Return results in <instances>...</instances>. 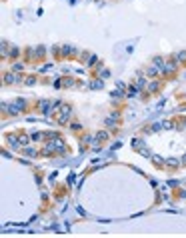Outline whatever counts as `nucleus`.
I'll list each match as a JSON object with an SVG mask.
<instances>
[{
	"mask_svg": "<svg viewBox=\"0 0 186 238\" xmlns=\"http://www.w3.org/2000/svg\"><path fill=\"white\" fill-rule=\"evenodd\" d=\"M2 80H4L6 84H16V82H20V76L16 74V72H8V74L2 76Z\"/></svg>",
	"mask_w": 186,
	"mask_h": 238,
	"instance_id": "obj_1",
	"label": "nucleus"
},
{
	"mask_svg": "<svg viewBox=\"0 0 186 238\" xmlns=\"http://www.w3.org/2000/svg\"><path fill=\"white\" fill-rule=\"evenodd\" d=\"M6 142L10 144L12 148H18V146H20V138H18L16 134H6Z\"/></svg>",
	"mask_w": 186,
	"mask_h": 238,
	"instance_id": "obj_2",
	"label": "nucleus"
},
{
	"mask_svg": "<svg viewBox=\"0 0 186 238\" xmlns=\"http://www.w3.org/2000/svg\"><path fill=\"white\" fill-rule=\"evenodd\" d=\"M174 60L178 62V64H184V62H186V50H180V52H176V54H174Z\"/></svg>",
	"mask_w": 186,
	"mask_h": 238,
	"instance_id": "obj_3",
	"label": "nucleus"
},
{
	"mask_svg": "<svg viewBox=\"0 0 186 238\" xmlns=\"http://www.w3.org/2000/svg\"><path fill=\"white\" fill-rule=\"evenodd\" d=\"M162 128H164V130H174V128H178V124H176V122H172V120H164V122H162Z\"/></svg>",
	"mask_w": 186,
	"mask_h": 238,
	"instance_id": "obj_4",
	"label": "nucleus"
},
{
	"mask_svg": "<svg viewBox=\"0 0 186 238\" xmlns=\"http://www.w3.org/2000/svg\"><path fill=\"white\" fill-rule=\"evenodd\" d=\"M156 74H160V68H158V66L152 64V66L146 68V76H156Z\"/></svg>",
	"mask_w": 186,
	"mask_h": 238,
	"instance_id": "obj_5",
	"label": "nucleus"
},
{
	"mask_svg": "<svg viewBox=\"0 0 186 238\" xmlns=\"http://www.w3.org/2000/svg\"><path fill=\"white\" fill-rule=\"evenodd\" d=\"M62 56H72V54H74V48H72V46H68V44H64V46H62Z\"/></svg>",
	"mask_w": 186,
	"mask_h": 238,
	"instance_id": "obj_6",
	"label": "nucleus"
},
{
	"mask_svg": "<svg viewBox=\"0 0 186 238\" xmlns=\"http://www.w3.org/2000/svg\"><path fill=\"white\" fill-rule=\"evenodd\" d=\"M108 138V132H98L96 134V140H94V146H98L100 142H102V140H106Z\"/></svg>",
	"mask_w": 186,
	"mask_h": 238,
	"instance_id": "obj_7",
	"label": "nucleus"
},
{
	"mask_svg": "<svg viewBox=\"0 0 186 238\" xmlns=\"http://www.w3.org/2000/svg\"><path fill=\"white\" fill-rule=\"evenodd\" d=\"M160 88V82H148L146 84V92H156Z\"/></svg>",
	"mask_w": 186,
	"mask_h": 238,
	"instance_id": "obj_8",
	"label": "nucleus"
},
{
	"mask_svg": "<svg viewBox=\"0 0 186 238\" xmlns=\"http://www.w3.org/2000/svg\"><path fill=\"white\" fill-rule=\"evenodd\" d=\"M70 116H72V114H66V112H60V116H58V124H66V122L70 120Z\"/></svg>",
	"mask_w": 186,
	"mask_h": 238,
	"instance_id": "obj_9",
	"label": "nucleus"
},
{
	"mask_svg": "<svg viewBox=\"0 0 186 238\" xmlns=\"http://www.w3.org/2000/svg\"><path fill=\"white\" fill-rule=\"evenodd\" d=\"M18 138H20V146H28V142H30V138H28L26 134H22V132H20V134H18Z\"/></svg>",
	"mask_w": 186,
	"mask_h": 238,
	"instance_id": "obj_10",
	"label": "nucleus"
},
{
	"mask_svg": "<svg viewBox=\"0 0 186 238\" xmlns=\"http://www.w3.org/2000/svg\"><path fill=\"white\" fill-rule=\"evenodd\" d=\"M138 90H140L138 86H130V88H128V92H126V96H128V98H132V96H136V94H138Z\"/></svg>",
	"mask_w": 186,
	"mask_h": 238,
	"instance_id": "obj_11",
	"label": "nucleus"
},
{
	"mask_svg": "<svg viewBox=\"0 0 186 238\" xmlns=\"http://www.w3.org/2000/svg\"><path fill=\"white\" fill-rule=\"evenodd\" d=\"M104 86V82L102 80H92V84H90V88L92 90H98V88H102Z\"/></svg>",
	"mask_w": 186,
	"mask_h": 238,
	"instance_id": "obj_12",
	"label": "nucleus"
},
{
	"mask_svg": "<svg viewBox=\"0 0 186 238\" xmlns=\"http://www.w3.org/2000/svg\"><path fill=\"white\" fill-rule=\"evenodd\" d=\"M152 160H154V164H156V166H162V164H164V158H162V156H158V154H154V156H152Z\"/></svg>",
	"mask_w": 186,
	"mask_h": 238,
	"instance_id": "obj_13",
	"label": "nucleus"
},
{
	"mask_svg": "<svg viewBox=\"0 0 186 238\" xmlns=\"http://www.w3.org/2000/svg\"><path fill=\"white\" fill-rule=\"evenodd\" d=\"M180 162H182V160H178V158H170V160H168V166H170V168H176Z\"/></svg>",
	"mask_w": 186,
	"mask_h": 238,
	"instance_id": "obj_14",
	"label": "nucleus"
},
{
	"mask_svg": "<svg viewBox=\"0 0 186 238\" xmlns=\"http://www.w3.org/2000/svg\"><path fill=\"white\" fill-rule=\"evenodd\" d=\"M146 84H148V80L140 76V78H138V82H136V86H138V88H146Z\"/></svg>",
	"mask_w": 186,
	"mask_h": 238,
	"instance_id": "obj_15",
	"label": "nucleus"
},
{
	"mask_svg": "<svg viewBox=\"0 0 186 238\" xmlns=\"http://www.w3.org/2000/svg\"><path fill=\"white\" fill-rule=\"evenodd\" d=\"M152 64H154V66H158V68H162V66H164V60H162L160 56H156L154 60H152Z\"/></svg>",
	"mask_w": 186,
	"mask_h": 238,
	"instance_id": "obj_16",
	"label": "nucleus"
},
{
	"mask_svg": "<svg viewBox=\"0 0 186 238\" xmlns=\"http://www.w3.org/2000/svg\"><path fill=\"white\" fill-rule=\"evenodd\" d=\"M132 146H134V148H138V150H140V148L144 146V142H142L140 138H136V140H132Z\"/></svg>",
	"mask_w": 186,
	"mask_h": 238,
	"instance_id": "obj_17",
	"label": "nucleus"
},
{
	"mask_svg": "<svg viewBox=\"0 0 186 238\" xmlns=\"http://www.w3.org/2000/svg\"><path fill=\"white\" fill-rule=\"evenodd\" d=\"M92 64H96V56H94V54H90L88 60H86V66H92Z\"/></svg>",
	"mask_w": 186,
	"mask_h": 238,
	"instance_id": "obj_18",
	"label": "nucleus"
},
{
	"mask_svg": "<svg viewBox=\"0 0 186 238\" xmlns=\"http://www.w3.org/2000/svg\"><path fill=\"white\" fill-rule=\"evenodd\" d=\"M14 104L18 106V108H24V106H26V100H22V98H16V100H14Z\"/></svg>",
	"mask_w": 186,
	"mask_h": 238,
	"instance_id": "obj_19",
	"label": "nucleus"
},
{
	"mask_svg": "<svg viewBox=\"0 0 186 238\" xmlns=\"http://www.w3.org/2000/svg\"><path fill=\"white\" fill-rule=\"evenodd\" d=\"M72 84H74V80H72V78H64V80H62V86H66V88L72 86Z\"/></svg>",
	"mask_w": 186,
	"mask_h": 238,
	"instance_id": "obj_20",
	"label": "nucleus"
},
{
	"mask_svg": "<svg viewBox=\"0 0 186 238\" xmlns=\"http://www.w3.org/2000/svg\"><path fill=\"white\" fill-rule=\"evenodd\" d=\"M44 136L46 134H42V132H34V134H32V140H36V142H38V140H42Z\"/></svg>",
	"mask_w": 186,
	"mask_h": 238,
	"instance_id": "obj_21",
	"label": "nucleus"
},
{
	"mask_svg": "<svg viewBox=\"0 0 186 238\" xmlns=\"http://www.w3.org/2000/svg\"><path fill=\"white\" fill-rule=\"evenodd\" d=\"M12 68H14V72H20V70H24V64H20V62H16V64L12 66Z\"/></svg>",
	"mask_w": 186,
	"mask_h": 238,
	"instance_id": "obj_22",
	"label": "nucleus"
},
{
	"mask_svg": "<svg viewBox=\"0 0 186 238\" xmlns=\"http://www.w3.org/2000/svg\"><path fill=\"white\" fill-rule=\"evenodd\" d=\"M8 56H12V58H14V56H18V48H12V50H10V54H8Z\"/></svg>",
	"mask_w": 186,
	"mask_h": 238,
	"instance_id": "obj_23",
	"label": "nucleus"
},
{
	"mask_svg": "<svg viewBox=\"0 0 186 238\" xmlns=\"http://www.w3.org/2000/svg\"><path fill=\"white\" fill-rule=\"evenodd\" d=\"M26 154H28V156H34L36 150H34V148H26Z\"/></svg>",
	"mask_w": 186,
	"mask_h": 238,
	"instance_id": "obj_24",
	"label": "nucleus"
},
{
	"mask_svg": "<svg viewBox=\"0 0 186 238\" xmlns=\"http://www.w3.org/2000/svg\"><path fill=\"white\" fill-rule=\"evenodd\" d=\"M140 154H142V156H150V152H148V148H140Z\"/></svg>",
	"mask_w": 186,
	"mask_h": 238,
	"instance_id": "obj_25",
	"label": "nucleus"
},
{
	"mask_svg": "<svg viewBox=\"0 0 186 238\" xmlns=\"http://www.w3.org/2000/svg\"><path fill=\"white\" fill-rule=\"evenodd\" d=\"M26 84H34V76H28V78H26Z\"/></svg>",
	"mask_w": 186,
	"mask_h": 238,
	"instance_id": "obj_26",
	"label": "nucleus"
},
{
	"mask_svg": "<svg viewBox=\"0 0 186 238\" xmlns=\"http://www.w3.org/2000/svg\"><path fill=\"white\" fill-rule=\"evenodd\" d=\"M180 160H182V164H186V154H182V158H180Z\"/></svg>",
	"mask_w": 186,
	"mask_h": 238,
	"instance_id": "obj_27",
	"label": "nucleus"
},
{
	"mask_svg": "<svg viewBox=\"0 0 186 238\" xmlns=\"http://www.w3.org/2000/svg\"><path fill=\"white\" fill-rule=\"evenodd\" d=\"M182 194H184V198H186V190H184V192H182Z\"/></svg>",
	"mask_w": 186,
	"mask_h": 238,
	"instance_id": "obj_28",
	"label": "nucleus"
}]
</instances>
